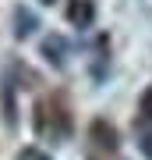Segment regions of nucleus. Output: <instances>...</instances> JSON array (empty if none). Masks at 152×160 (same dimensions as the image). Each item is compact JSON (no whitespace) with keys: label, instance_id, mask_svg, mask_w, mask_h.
Masks as SVG:
<instances>
[{"label":"nucleus","instance_id":"nucleus-2","mask_svg":"<svg viewBox=\"0 0 152 160\" xmlns=\"http://www.w3.org/2000/svg\"><path fill=\"white\" fill-rule=\"evenodd\" d=\"M43 57L53 64V68H64V57H67V43L60 36H46L43 39Z\"/></svg>","mask_w":152,"mask_h":160},{"label":"nucleus","instance_id":"nucleus-6","mask_svg":"<svg viewBox=\"0 0 152 160\" xmlns=\"http://www.w3.org/2000/svg\"><path fill=\"white\" fill-rule=\"evenodd\" d=\"M141 149H145V157L152 160V135H145V139H141Z\"/></svg>","mask_w":152,"mask_h":160},{"label":"nucleus","instance_id":"nucleus-5","mask_svg":"<svg viewBox=\"0 0 152 160\" xmlns=\"http://www.w3.org/2000/svg\"><path fill=\"white\" fill-rule=\"evenodd\" d=\"M138 110H141V118L145 121H152V86L141 92V103H138Z\"/></svg>","mask_w":152,"mask_h":160},{"label":"nucleus","instance_id":"nucleus-7","mask_svg":"<svg viewBox=\"0 0 152 160\" xmlns=\"http://www.w3.org/2000/svg\"><path fill=\"white\" fill-rule=\"evenodd\" d=\"M39 4H53V0H39Z\"/></svg>","mask_w":152,"mask_h":160},{"label":"nucleus","instance_id":"nucleus-1","mask_svg":"<svg viewBox=\"0 0 152 160\" xmlns=\"http://www.w3.org/2000/svg\"><path fill=\"white\" fill-rule=\"evenodd\" d=\"M67 22L78 25V29H89L96 22V4L92 0H71L67 4Z\"/></svg>","mask_w":152,"mask_h":160},{"label":"nucleus","instance_id":"nucleus-4","mask_svg":"<svg viewBox=\"0 0 152 160\" xmlns=\"http://www.w3.org/2000/svg\"><path fill=\"white\" fill-rule=\"evenodd\" d=\"M32 29H35V14L25 11V7H18V11H14V36H18V39H25Z\"/></svg>","mask_w":152,"mask_h":160},{"label":"nucleus","instance_id":"nucleus-3","mask_svg":"<svg viewBox=\"0 0 152 160\" xmlns=\"http://www.w3.org/2000/svg\"><path fill=\"white\" fill-rule=\"evenodd\" d=\"M92 139H96V146L106 149V153L117 149V128L106 125V121H92Z\"/></svg>","mask_w":152,"mask_h":160}]
</instances>
